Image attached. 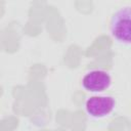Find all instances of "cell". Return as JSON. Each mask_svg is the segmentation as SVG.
<instances>
[{"mask_svg":"<svg viewBox=\"0 0 131 131\" xmlns=\"http://www.w3.org/2000/svg\"><path fill=\"white\" fill-rule=\"evenodd\" d=\"M116 106V101L112 96L95 95L86 100L85 108L87 114L95 119L104 118L110 115Z\"/></svg>","mask_w":131,"mask_h":131,"instance_id":"cell-2","label":"cell"},{"mask_svg":"<svg viewBox=\"0 0 131 131\" xmlns=\"http://www.w3.org/2000/svg\"><path fill=\"white\" fill-rule=\"evenodd\" d=\"M112 84L110 74L103 70H92L85 74L82 79V86L89 92H101Z\"/></svg>","mask_w":131,"mask_h":131,"instance_id":"cell-3","label":"cell"},{"mask_svg":"<svg viewBox=\"0 0 131 131\" xmlns=\"http://www.w3.org/2000/svg\"><path fill=\"white\" fill-rule=\"evenodd\" d=\"M110 30L118 42L131 45V6L122 7L113 14Z\"/></svg>","mask_w":131,"mask_h":131,"instance_id":"cell-1","label":"cell"}]
</instances>
